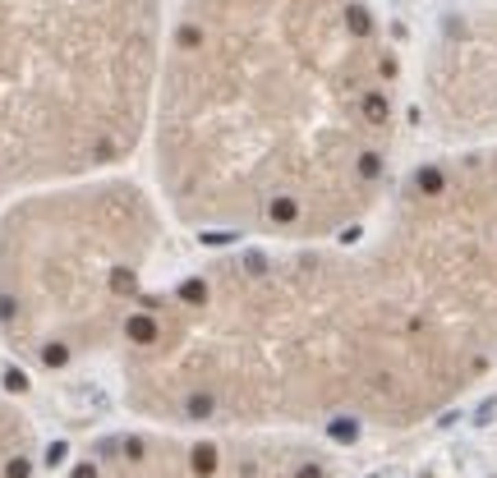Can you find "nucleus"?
Segmentation results:
<instances>
[{
  "label": "nucleus",
  "instance_id": "1",
  "mask_svg": "<svg viewBox=\"0 0 497 478\" xmlns=\"http://www.w3.org/2000/svg\"><path fill=\"white\" fill-rule=\"evenodd\" d=\"M401 60L373 0H175L152 83L157 184L207 244L350 230L387 184Z\"/></svg>",
  "mask_w": 497,
  "mask_h": 478
},
{
  "label": "nucleus",
  "instance_id": "2",
  "mask_svg": "<svg viewBox=\"0 0 497 478\" xmlns=\"http://www.w3.org/2000/svg\"><path fill=\"white\" fill-rule=\"evenodd\" d=\"M166 0H0V193L93 180L148 139Z\"/></svg>",
  "mask_w": 497,
  "mask_h": 478
},
{
  "label": "nucleus",
  "instance_id": "3",
  "mask_svg": "<svg viewBox=\"0 0 497 478\" xmlns=\"http://www.w3.org/2000/svg\"><path fill=\"white\" fill-rule=\"evenodd\" d=\"M152 239V202L129 180H78L74 189L23 202L5 235L10 276L0 322L51 318L37 359L65 368L78 340L106 322V309L139 299V263Z\"/></svg>",
  "mask_w": 497,
  "mask_h": 478
},
{
  "label": "nucleus",
  "instance_id": "4",
  "mask_svg": "<svg viewBox=\"0 0 497 478\" xmlns=\"http://www.w3.org/2000/svg\"><path fill=\"white\" fill-rule=\"evenodd\" d=\"M424 110L442 139L497 134V5L442 14L424 56Z\"/></svg>",
  "mask_w": 497,
  "mask_h": 478
}]
</instances>
